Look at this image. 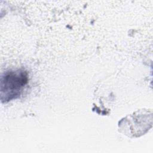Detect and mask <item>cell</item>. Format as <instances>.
Here are the masks:
<instances>
[{"instance_id":"obj_1","label":"cell","mask_w":153,"mask_h":153,"mask_svg":"<svg viewBox=\"0 0 153 153\" xmlns=\"http://www.w3.org/2000/svg\"><path fill=\"white\" fill-rule=\"evenodd\" d=\"M27 82V76L23 71L17 70L7 72L1 78V94L4 93L5 100H10L17 94L19 90Z\"/></svg>"}]
</instances>
